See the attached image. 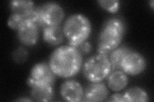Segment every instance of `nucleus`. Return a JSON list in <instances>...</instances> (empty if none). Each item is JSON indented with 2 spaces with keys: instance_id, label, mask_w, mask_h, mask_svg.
Listing matches in <instances>:
<instances>
[{
  "instance_id": "39448f33",
  "label": "nucleus",
  "mask_w": 154,
  "mask_h": 102,
  "mask_svg": "<svg viewBox=\"0 0 154 102\" xmlns=\"http://www.w3.org/2000/svg\"><path fill=\"white\" fill-rule=\"evenodd\" d=\"M56 76L49 64L45 62L38 63L32 68L27 84L29 86L38 84L54 87Z\"/></svg>"
},
{
  "instance_id": "dca6fc26",
  "label": "nucleus",
  "mask_w": 154,
  "mask_h": 102,
  "mask_svg": "<svg viewBox=\"0 0 154 102\" xmlns=\"http://www.w3.org/2000/svg\"><path fill=\"white\" fill-rule=\"evenodd\" d=\"M126 101L145 102L149 100L146 91L139 87H133L125 91L124 93Z\"/></svg>"
},
{
  "instance_id": "20e7f679",
  "label": "nucleus",
  "mask_w": 154,
  "mask_h": 102,
  "mask_svg": "<svg viewBox=\"0 0 154 102\" xmlns=\"http://www.w3.org/2000/svg\"><path fill=\"white\" fill-rule=\"evenodd\" d=\"M112 71L109 56L96 54L89 57L83 65L84 77L91 82H100L109 75Z\"/></svg>"
},
{
  "instance_id": "0eeeda50",
  "label": "nucleus",
  "mask_w": 154,
  "mask_h": 102,
  "mask_svg": "<svg viewBox=\"0 0 154 102\" xmlns=\"http://www.w3.org/2000/svg\"><path fill=\"white\" fill-rule=\"evenodd\" d=\"M147 65L146 60L141 54L133 50L124 57L121 70L129 75H137L144 71Z\"/></svg>"
},
{
  "instance_id": "a211bd4d",
  "label": "nucleus",
  "mask_w": 154,
  "mask_h": 102,
  "mask_svg": "<svg viewBox=\"0 0 154 102\" xmlns=\"http://www.w3.org/2000/svg\"><path fill=\"white\" fill-rule=\"evenodd\" d=\"M28 56V51L25 47H19L14 51L12 53V57L15 62L22 63L27 60Z\"/></svg>"
},
{
  "instance_id": "9d476101",
  "label": "nucleus",
  "mask_w": 154,
  "mask_h": 102,
  "mask_svg": "<svg viewBox=\"0 0 154 102\" xmlns=\"http://www.w3.org/2000/svg\"><path fill=\"white\" fill-rule=\"evenodd\" d=\"M109 91L106 85L100 82H91L84 91L82 101H102L107 98Z\"/></svg>"
},
{
  "instance_id": "7ed1b4c3",
  "label": "nucleus",
  "mask_w": 154,
  "mask_h": 102,
  "mask_svg": "<svg viewBox=\"0 0 154 102\" xmlns=\"http://www.w3.org/2000/svg\"><path fill=\"white\" fill-rule=\"evenodd\" d=\"M62 29L69 45L76 47L88 39L92 31V26L85 16L74 13L66 19Z\"/></svg>"
},
{
  "instance_id": "9b49d317",
  "label": "nucleus",
  "mask_w": 154,
  "mask_h": 102,
  "mask_svg": "<svg viewBox=\"0 0 154 102\" xmlns=\"http://www.w3.org/2000/svg\"><path fill=\"white\" fill-rule=\"evenodd\" d=\"M11 14L23 21H26L35 8L34 3L30 0H13L10 1Z\"/></svg>"
},
{
  "instance_id": "2eb2a0df",
  "label": "nucleus",
  "mask_w": 154,
  "mask_h": 102,
  "mask_svg": "<svg viewBox=\"0 0 154 102\" xmlns=\"http://www.w3.org/2000/svg\"><path fill=\"white\" fill-rule=\"evenodd\" d=\"M132 49L127 45L119 46L113 50L109 55V60L112 65V71L121 70V64L124 57Z\"/></svg>"
},
{
  "instance_id": "f03ea898",
  "label": "nucleus",
  "mask_w": 154,
  "mask_h": 102,
  "mask_svg": "<svg viewBox=\"0 0 154 102\" xmlns=\"http://www.w3.org/2000/svg\"><path fill=\"white\" fill-rule=\"evenodd\" d=\"M126 31V25L122 19L110 17L106 20L101 28L98 39L97 53L105 56L119 46Z\"/></svg>"
},
{
  "instance_id": "423d86ee",
  "label": "nucleus",
  "mask_w": 154,
  "mask_h": 102,
  "mask_svg": "<svg viewBox=\"0 0 154 102\" xmlns=\"http://www.w3.org/2000/svg\"><path fill=\"white\" fill-rule=\"evenodd\" d=\"M38 8L45 26H59L63 21L65 16L64 10L59 3L47 2Z\"/></svg>"
},
{
  "instance_id": "6e6552de",
  "label": "nucleus",
  "mask_w": 154,
  "mask_h": 102,
  "mask_svg": "<svg viewBox=\"0 0 154 102\" xmlns=\"http://www.w3.org/2000/svg\"><path fill=\"white\" fill-rule=\"evenodd\" d=\"M40 28L35 23L26 20L17 30V38L23 45L31 46L35 45L39 38Z\"/></svg>"
},
{
  "instance_id": "f3484780",
  "label": "nucleus",
  "mask_w": 154,
  "mask_h": 102,
  "mask_svg": "<svg viewBox=\"0 0 154 102\" xmlns=\"http://www.w3.org/2000/svg\"><path fill=\"white\" fill-rule=\"evenodd\" d=\"M98 3L105 10L110 13L117 12L120 7V2L118 0H99Z\"/></svg>"
},
{
  "instance_id": "f257e3e1",
  "label": "nucleus",
  "mask_w": 154,
  "mask_h": 102,
  "mask_svg": "<svg viewBox=\"0 0 154 102\" xmlns=\"http://www.w3.org/2000/svg\"><path fill=\"white\" fill-rule=\"evenodd\" d=\"M82 61V54L78 48L67 45L55 49L50 57L48 64L57 76L69 78L80 71Z\"/></svg>"
},
{
  "instance_id": "5701e85b",
  "label": "nucleus",
  "mask_w": 154,
  "mask_h": 102,
  "mask_svg": "<svg viewBox=\"0 0 154 102\" xmlns=\"http://www.w3.org/2000/svg\"><path fill=\"white\" fill-rule=\"evenodd\" d=\"M150 6L152 7V9H153V4H154V1H151L150 2Z\"/></svg>"
},
{
  "instance_id": "ddd939ff",
  "label": "nucleus",
  "mask_w": 154,
  "mask_h": 102,
  "mask_svg": "<svg viewBox=\"0 0 154 102\" xmlns=\"http://www.w3.org/2000/svg\"><path fill=\"white\" fill-rule=\"evenodd\" d=\"M31 87L30 95L33 100L37 101H50L54 98V89L53 86L35 84Z\"/></svg>"
},
{
  "instance_id": "aec40b11",
  "label": "nucleus",
  "mask_w": 154,
  "mask_h": 102,
  "mask_svg": "<svg viewBox=\"0 0 154 102\" xmlns=\"http://www.w3.org/2000/svg\"><path fill=\"white\" fill-rule=\"evenodd\" d=\"M78 48L79 52L81 53L82 55H86L88 54L92 51V45H91V43L85 41L83 43H82L80 45H79L78 47H76Z\"/></svg>"
},
{
  "instance_id": "4be33fe9",
  "label": "nucleus",
  "mask_w": 154,
  "mask_h": 102,
  "mask_svg": "<svg viewBox=\"0 0 154 102\" xmlns=\"http://www.w3.org/2000/svg\"><path fill=\"white\" fill-rule=\"evenodd\" d=\"M16 101H32L31 99H28V98H19L16 100Z\"/></svg>"
},
{
  "instance_id": "4468645a",
  "label": "nucleus",
  "mask_w": 154,
  "mask_h": 102,
  "mask_svg": "<svg viewBox=\"0 0 154 102\" xmlns=\"http://www.w3.org/2000/svg\"><path fill=\"white\" fill-rule=\"evenodd\" d=\"M108 86L114 91H119L123 89L128 83L127 74L122 70H116L108 76Z\"/></svg>"
},
{
  "instance_id": "f8f14e48",
  "label": "nucleus",
  "mask_w": 154,
  "mask_h": 102,
  "mask_svg": "<svg viewBox=\"0 0 154 102\" xmlns=\"http://www.w3.org/2000/svg\"><path fill=\"white\" fill-rule=\"evenodd\" d=\"M63 29L59 26H46L42 29L43 40L53 46L60 45L64 40Z\"/></svg>"
},
{
  "instance_id": "6ab92c4d",
  "label": "nucleus",
  "mask_w": 154,
  "mask_h": 102,
  "mask_svg": "<svg viewBox=\"0 0 154 102\" xmlns=\"http://www.w3.org/2000/svg\"><path fill=\"white\" fill-rule=\"evenodd\" d=\"M24 22H25V21L22 20L21 19L11 14V16H10L8 19L7 24L10 28L13 29V30H17Z\"/></svg>"
},
{
  "instance_id": "1a4fd4ad",
  "label": "nucleus",
  "mask_w": 154,
  "mask_h": 102,
  "mask_svg": "<svg viewBox=\"0 0 154 102\" xmlns=\"http://www.w3.org/2000/svg\"><path fill=\"white\" fill-rule=\"evenodd\" d=\"M60 93L66 101L78 102L82 101L84 91L82 86L78 81L67 80L60 86Z\"/></svg>"
},
{
  "instance_id": "412c9836",
  "label": "nucleus",
  "mask_w": 154,
  "mask_h": 102,
  "mask_svg": "<svg viewBox=\"0 0 154 102\" xmlns=\"http://www.w3.org/2000/svg\"><path fill=\"white\" fill-rule=\"evenodd\" d=\"M109 101H126V99L125 98L124 94L121 93H115L111 95L110 99L108 100Z\"/></svg>"
}]
</instances>
